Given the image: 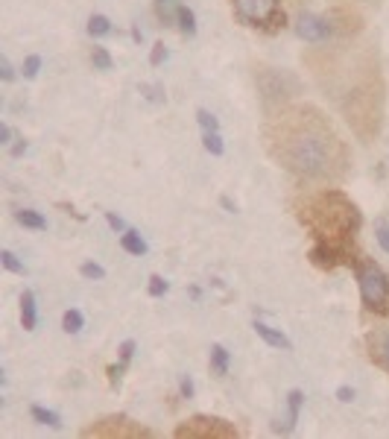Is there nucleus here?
<instances>
[{
  "mask_svg": "<svg viewBox=\"0 0 389 439\" xmlns=\"http://www.w3.org/2000/svg\"><path fill=\"white\" fill-rule=\"evenodd\" d=\"M369 349H372V360L389 372V328L378 334H369Z\"/></svg>",
  "mask_w": 389,
  "mask_h": 439,
  "instance_id": "nucleus-8",
  "label": "nucleus"
},
{
  "mask_svg": "<svg viewBox=\"0 0 389 439\" xmlns=\"http://www.w3.org/2000/svg\"><path fill=\"white\" fill-rule=\"evenodd\" d=\"M197 120H199V126L205 132H220V120H217L208 108H197Z\"/></svg>",
  "mask_w": 389,
  "mask_h": 439,
  "instance_id": "nucleus-22",
  "label": "nucleus"
},
{
  "mask_svg": "<svg viewBox=\"0 0 389 439\" xmlns=\"http://www.w3.org/2000/svg\"><path fill=\"white\" fill-rule=\"evenodd\" d=\"M228 363H232L228 349L220 346V343H214V346H211V372H214L217 378H226V375H228Z\"/></svg>",
  "mask_w": 389,
  "mask_h": 439,
  "instance_id": "nucleus-11",
  "label": "nucleus"
},
{
  "mask_svg": "<svg viewBox=\"0 0 389 439\" xmlns=\"http://www.w3.org/2000/svg\"><path fill=\"white\" fill-rule=\"evenodd\" d=\"M355 275L360 284L363 308L369 313L389 316V275L383 273V266L375 264L372 258H360L355 264Z\"/></svg>",
  "mask_w": 389,
  "mask_h": 439,
  "instance_id": "nucleus-2",
  "label": "nucleus"
},
{
  "mask_svg": "<svg viewBox=\"0 0 389 439\" xmlns=\"http://www.w3.org/2000/svg\"><path fill=\"white\" fill-rule=\"evenodd\" d=\"M266 150L301 182H337L348 170V150L319 108L308 103L278 106L263 126Z\"/></svg>",
  "mask_w": 389,
  "mask_h": 439,
  "instance_id": "nucleus-1",
  "label": "nucleus"
},
{
  "mask_svg": "<svg viewBox=\"0 0 389 439\" xmlns=\"http://www.w3.org/2000/svg\"><path fill=\"white\" fill-rule=\"evenodd\" d=\"M0 264H3L9 273H15V275H27V266L18 261V255L12 249H0Z\"/></svg>",
  "mask_w": 389,
  "mask_h": 439,
  "instance_id": "nucleus-18",
  "label": "nucleus"
},
{
  "mask_svg": "<svg viewBox=\"0 0 389 439\" xmlns=\"http://www.w3.org/2000/svg\"><path fill=\"white\" fill-rule=\"evenodd\" d=\"M337 398L343 401V404H348V401L355 398V389H351V387H339V389H337Z\"/></svg>",
  "mask_w": 389,
  "mask_h": 439,
  "instance_id": "nucleus-32",
  "label": "nucleus"
},
{
  "mask_svg": "<svg viewBox=\"0 0 389 439\" xmlns=\"http://www.w3.org/2000/svg\"><path fill=\"white\" fill-rule=\"evenodd\" d=\"M220 205H223V208H226L228 214H235V211H237V205H235L232 199H228V197H220Z\"/></svg>",
  "mask_w": 389,
  "mask_h": 439,
  "instance_id": "nucleus-35",
  "label": "nucleus"
},
{
  "mask_svg": "<svg viewBox=\"0 0 389 439\" xmlns=\"http://www.w3.org/2000/svg\"><path fill=\"white\" fill-rule=\"evenodd\" d=\"M232 3L240 23H246V27H266V23H272L278 18L281 0H232Z\"/></svg>",
  "mask_w": 389,
  "mask_h": 439,
  "instance_id": "nucleus-4",
  "label": "nucleus"
},
{
  "mask_svg": "<svg viewBox=\"0 0 389 439\" xmlns=\"http://www.w3.org/2000/svg\"><path fill=\"white\" fill-rule=\"evenodd\" d=\"M170 290V284L164 282L161 275H150V296H155V299H161L164 293Z\"/></svg>",
  "mask_w": 389,
  "mask_h": 439,
  "instance_id": "nucleus-25",
  "label": "nucleus"
},
{
  "mask_svg": "<svg viewBox=\"0 0 389 439\" xmlns=\"http://www.w3.org/2000/svg\"><path fill=\"white\" fill-rule=\"evenodd\" d=\"M296 35L308 44H328L334 39L331 18L316 15V12H299L296 15Z\"/></svg>",
  "mask_w": 389,
  "mask_h": 439,
  "instance_id": "nucleus-5",
  "label": "nucleus"
},
{
  "mask_svg": "<svg viewBox=\"0 0 389 439\" xmlns=\"http://www.w3.org/2000/svg\"><path fill=\"white\" fill-rule=\"evenodd\" d=\"M0 77H3V82L15 79V70H12V62H9L6 56H0Z\"/></svg>",
  "mask_w": 389,
  "mask_h": 439,
  "instance_id": "nucleus-28",
  "label": "nucleus"
},
{
  "mask_svg": "<svg viewBox=\"0 0 389 439\" xmlns=\"http://www.w3.org/2000/svg\"><path fill=\"white\" fill-rule=\"evenodd\" d=\"M23 153H27V141H23V138H18V144L12 146V155L18 158V155H23Z\"/></svg>",
  "mask_w": 389,
  "mask_h": 439,
  "instance_id": "nucleus-34",
  "label": "nucleus"
},
{
  "mask_svg": "<svg viewBox=\"0 0 389 439\" xmlns=\"http://www.w3.org/2000/svg\"><path fill=\"white\" fill-rule=\"evenodd\" d=\"M30 416H32V422L47 425V428H62V416H59V413H53V410H47V407L32 404V407H30Z\"/></svg>",
  "mask_w": 389,
  "mask_h": 439,
  "instance_id": "nucleus-14",
  "label": "nucleus"
},
{
  "mask_svg": "<svg viewBox=\"0 0 389 439\" xmlns=\"http://www.w3.org/2000/svg\"><path fill=\"white\" fill-rule=\"evenodd\" d=\"M202 146H205V150H208L211 155H223V153H226V144H223L220 132H205V135H202Z\"/></svg>",
  "mask_w": 389,
  "mask_h": 439,
  "instance_id": "nucleus-19",
  "label": "nucleus"
},
{
  "mask_svg": "<svg viewBox=\"0 0 389 439\" xmlns=\"http://www.w3.org/2000/svg\"><path fill=\"white\" fill-rule=\"evenodd\" d=\"M143 91H150L147 97H150V100H155V103L164 100V88H161V85H152V88H147V85H143Z\"/></svg>",
  "mask_w": 389,
  "mask_h": 439,
  "instance_id": "nucleus-30",
  "label": "nucleus"
},
{
  "mask_svg": "<svg viewBox=\"0 0 389 439\" xmlns=\"http://www.w3.org/2000/svg\"><path fill=\"white\" fill-rule=\"evenodd\" d=\"M252 328H255V334H258L266 346H272V349H284V351L293 349V343H290V340H287L281 331H278V328H270L266 322H255Z\"/></svg>",
  "mask_w": 389,
  "mask_h": 439,
  "instance_id": "nucleus-9",
  "label": "nucleus"
},
{
  "mask_svg": "<svg viewBox=\"0 0 389 439\" xmlns=\"http://www.w3.org/2000/svg\"><path fill=\"white\" fill-rule=\"evenodd\" d=\"M106 223L112 226L114 231H126V223H123V220H120L117 214H112V211H106Z\"/></svg>",
  "mask_w": 389,
  "mask_h": 439,
  "instance_id": "nucleus-29",
  "label": "nucleus"
},
{
  "mask_svg": "<svg viewBox=\"0 0 389 439\" xmlns=\"http://www.w3.org/2000/svg\"><path fill=\"white\" fill-rule=\"evenodd\" d=\"M112 32V21H108L106 15H91L88 18V35L91 39H103V35Z\"/></svg>",
  "mask_w": 389,
  "mask_h": 439,
  "instance_id": "nucleus-16",
  "label": "nucleus"
},
{
  "mask_svg": "<svg viewBox=\"0 0 389 439\" xmlns=\"http://www.w3.org/2000/svg\"><path fill=\"white\" fill-rule=\"evenodd\" d=\"M375 240L381 243V249L389 255V220L386 217H378L375 220Z\"/></svg>",
  "mask_w": 389,
  "mask_h": 439,
  "instance_id": "nucleus-21",
  "label": "nucleus"
},
{
  "mask_svg": "<svg viewBox=\"0 0 389 439\" xmlns=\"http://www.w3.org/2000/svg\"><path fill=\"white\" fill-rule=\"evenodd\" d=\"M79 273H82L85 278H94V282H100V278H106V270H103L100 264H94V261L82 264V266H79Z\"/></svg>",
  "mask_w": 389,
  "mask_h": 439,
  "instance_id": "nucleus-24",
  "label": "nucleus"
},
{
  "mask_svg": "<svg viewBox=\"0 0 389 439\" xmlns=\"http://www.w3.org/2000/svg\"><path fill=\"white\" fill-rule=\"evenodd\" d=\"M164 59H167V50H164V44L158 41V44L152 47V53H150V65H152V68H158V65L164 62Z\"/></svg>",
  "mask_w": 389,
  "mask_h": 439,
  "instance_id": "nucleus-26",
  "label": "nucleus"
},
{
  "mask_svg": "<svg viewBox=\"0 0 389 439\" xmlns=\"http://www.w3.org/2000/svg\"><path fill=\"white\" fill-rule=\"evenodd\" d=\"M21 325L23 331H35V325H39V304H35L32 290H23L21 296Z\"/></svg>",
  "mask_w": 389,
  "mask_h": 439,
  "instance_id": "nucleus-7",
  "label": "nucleus"
},
{
  "mask_svg": "<svg viewBox=\"0 0 389 439\" xmlns=\"http://www.w3.org/2000/svg\"><path fill=\"white\" fill-rule=\"evenodd\" d=\"M176 21L185 35H197V15H193L190 6H176Z\"/></svg>",
  "mask_w": 389,
  "mask_h": 439,
  "instance_id": "nucleus-15",
  "label": "nucleus"
},
{
  "mask_svg": "<svg viewBox=\"0 0 389 439\" xmlns=\"http://www.w3.org/2000/svg\"><path fill=\"white\" fill-rule=\"evenodd\" d=\"M0 144H12V129H9V124H0Z\"/></svg>",
  "mask_w": 389,
  "mask_h": 439,
  "instance_id": "nucleus-33",
  "label": "nucleus"
},
{
  "mask_svg": "<svg viewBox=\"0 0 389 439\" xmlns=\"http://www.w3.org/2000/svg\"><path fill=\"white\" fill-rule=\"evenodd\" d=\"M120 246H123L129 255H147V243H143V237L135 228H126L123 235H120Z\"/></svg>",
  "mask_w": 389,
  "mask_h": 439,
  "instance_id": "nucleus-12",
  "label": "nucleus"
},
{
  "mask_svg": "<svg viewBox=\"0 0 389 439\" xmlns=\"http://www.w3.org/2000/svg\"><path fill=\"white\" fill-rule=\"evenodd\" d=\"M15 220H18L23 228H35V231H44V228H47V220H44L39 211H32V208H18V211H15Z\"/></svg>",
  "mask_w": 389,
  "mask_h": 439,
  "instance_id": "nucleus-13",
  "label": "nucleus"
},
{
  "mask_svg": "<svg viewBox=\"0 0 389 439\" xmlns=\"http://www.w3.org/2000/svg\"><path fill=\"white\" fill-rule=\"evenodd\" d=\"M82 325H85L82 311H77V308L65 311V316H62V328H65L68 334H79V331H82Z\"/></svg>",
  "mask_w": 389,
  "mask_h": 439,
  "instance_id": "nucleus-17",
  "label": "nucleus"
},
{
  "mask_svg": "<svg viewBox=\"0 0 389 439\" xmlns=\"http://www.w3.org/2000/svg\"><path fill=\"white\" fill-rule=\"evenodd\" d=\"M301 404H305V393H301V389H290V396H287V425H284L281 433H290V431L296 428Z\"/></svg>",
  "mask_w": 389,
  "mask_h": 439,
  "instance_id": "nucleus-10",
  "label": "nucleus"
},
{
  "mask_svg": "<svg viewBox=\"0 0 389 439\" xmlns=\"http://www.w3.org/2000/svg\"><path fill=\"white\" fill-rule=\"evenodd\" d=\"M91 62H94L97 70H112L114 59H112V53H108L106 47H94V50H91Z\"/></svg>",
  "mask_w": 389,
  "mask_h": 439,
  "instance_id": "nucleus-20",
  "label": "nucleus"
},
{
  "mask_svg": "<svg viewBox=\"0 0 389 439\" xmlns=\"http://www.w3.org/2000/svg\"><path fill=\"white\" fill-rule=\"evenodd\" d=\"M132 355H135V340H126V343L120 346V366H126L132 360Z\"/></svg>",
  "mask_w": 389,
  "mask_h": 439,
  "instance_id": "nucleus-27",
  "label": "nucleus"
},
{
  "mask_svg": "<svg viewBox=\"0 0 389 439\" xmlns=\"http://www.w3.org/2000/svg\"><path fill=\"white\" fill-rule=\"evenodd\" d=\"M258 88L266 106H287L293 97H299V79L293 73H287L284 68H261L258 73Z\"/></svg>",
  "mask_w": 389,
  "mask_h": 439,
  "instance_id": "nucleus-3",
  "label": "nucleus"
},
{
  "mask_svg": "<svg viewBox=\"0 0 389 439\" xmlns=\"http://www.w3.org/2000/svg\"><path fill=\"white\" fill-rule=\"evenodd\" d=\"M237 436V431L232 425H226L223 419H205V416H197L190 419L185 428L179 431V436Z\"/></svg>",
  "mask_w": 389,
  "mask_h": 439,
  "instance_id": "nucleus-6",
  "label": "nucleus"
},
{
  "mask_svg": "<svg viewBox=\"0 0 389 439\" xmlns=\"http://www.w3.org/2000/svg\"><path fill=\"white\" fill-rule=\"evenodd\" d=\"M39 70H41V56H27V59H23V77H27V79H35V77H39Z\"/></svg>",
  "mask_w": 389,
  "mask_h": 439,
  "instance_id": "nucleus-23",
  "label": "nucleus"
},
{
  "mask_svg": "<svg viewBox=\"0 0 389 439\" xmlns=\"http://www.w3.org/2000/svg\"><path fill=\"white\" fill-rule=\"evenodd\" d=\"M179 389H181V396H185V398H193V381H190L188 375L179 381Z\"/></svg>",
  "mask_w": 389,
  "mask_h": 439,
  "instance_id": "nucleus-31",
  "label": "nucleus"
}]
</instances>
